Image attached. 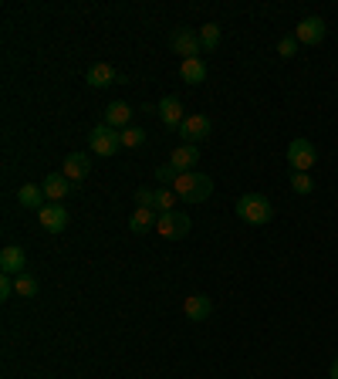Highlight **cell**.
I'll return each instance as SVG.
<instances>
[{
  "mask_svg": "<svg viewBox=\"0 0 338 379\" xmlns=\"http://www.w3.org/2000/svg\"><path fill=\"white\" fill-rule=\"evenodd\" d=\"M237 217L251 227H264L274 220V207L264 193H244V197H237Z\"/></svg>",
  "mask_w": 338,
  "mask_h": 379,
  "instance_id": "cell-1",
  "label": "cell"
},
{
  "mask_svg": "<svg viewBox=\"0 0 338 379\" xmlns=\"http://www.w3.org/2000/svg\"><path fill=\"white\" fill-rule=\"evenodd\" d=\"M173 193H176L183 203H203V200H210V193H213V179H210L207 173L189 170V173H180V177H176Z\"/></svg>",
  "mask_w": 338,
  "mask_h": 379,
  "instance_id": "cell-2",
  "label": "cell"
},
{
  "mask_svg": "<svg viewBox=\"0 0 338 379\" xmlns=\"http://www.w3.org/2000/svg\"><path fill=\"white\" fill-rule=\"evenodd\" d=\"M287 163H291V173H312L314 163H318V150H314L312 139H305V136L291 139V146H287Z\"/></svg>",
  "mask_w": 338,
  "mask_h": 379,
  "instance_id": "cell-3",
  "label": "cell"
},
{
  "mask_svg": "<svg viewBox=\"0 0 338 379\" xmlns=\"http://www.w3.org/2000/svg\"><path fill=\"white\" fill-rule=\"evenodd\" d=\"M88 146H92V152H99V156H115V152L122 150V132L99 122V126L88 132Z\"/></svg>",
  "mask_w": 338,
  "mask_h": 379,
  "instance_id": "cell-4",
  "label": "cell"
},
{
  "mask_svg": "<svg viewBox=\"0 0 338 379\" xmlns=\"http://www.w3.org/2000/svg\"><path fill=\"white\" fill-rule=\"evenodd\" d=\"M189 217L180 213V210H169V213H159L156 220V234L159 237H166V241H183L186 234H189Z\"/></svg>",
  "mask_w": 338,
  "mask_h": 379,
  "instance_id": "cell-5",
  "label": "cell"
},
{
  "mask_svg": "<svg viewBox=\"0 0 338 379\" xmlns=\"http://www.w3.org/2000/svg\"><path fill=\"white\" fill-rule=\"evenodd\" d=\"M210 129H213L210 115H203V112H193V115H186V122L180 126V136H183V143L196 146V143L210 139Z\"/></svg>",
  "mask_w": 338,
  "mask_h": 379,
  "instance_id": "cell-6",
  "label": "cell"
},
{
  "mask_svg": "<svg viewBox=\"0 0 338 379\" xmlns=\"http://www.w3.org/2000/svg\"><path fill=\"white\" fill-rule=\"evenodd\" d=\"M37 224L48 230V234H61V230L68 227V210L61 203H44L37 210Z\"/></svg>",
  "mask_w": 338,
  "mask_h": 379,
  "instance_id": "cell-7",
  "label": "cell"
},
{
  "mask_svg": "<svg viewBox=\"0 0 338 379\" xmlns=\"http://www.w3.org/2000/svg\"><path fill=\"white\" fill-rule=\"evenodd\" d=\"M169 45H173V51H176V54H183V61H186V58H200V51H203V45H200V34H196V31H186V27L173 31Z\"/></svg>",
  "mask_w": 338,
  "mask_h": 379,
  "instance_id": "cell-8",
  "label": "cell"
},
{
  "mask_svg": "<svg viewBox=\"0 0 338 379\" xmlns=\"http://www.w3.org/2000/svg\"><path fill=\"white\" fill-rule=\"evenodd\" d=\"M85 81H88V88H108V85H115V81H126V75H119L108 61H95V65L85 72Z\"/></svg>",
  "mask_w": 338,
  "mask_h": 379,
  "instance_id": "cell-9",
  "label": "cell"
},
{
  "mask_svg": "<svg viewBox=\"0 0 338 379\" xmlns=\"http://www.w3.org/2000/svg\"><path fill=\"white\" fill-rule=\"evenodd\" d=\"M156 115L162 119V126L166 129H176L180 132V126L186 122V115H183V102L176 99V95H166V99L156 105Z\"/></svg>",
  "mask_w": 338,
  "mask_h": 379,
  "instance_id": "cell-10",
  "label": "cell"
},
{
  "mask_svg": "<svg viewBox=\"0 0 338 379\" xmlns=\"http://www.w3.org/2000/svg\"><path fill=\"white\" fill-rule=\"evenodd\" d=\"M24 268H27L24 248H17V244H7V248L0 251V271H3V275L17 278V275H24Z\"/></svg>",
  "mask_w": 338,
  "mask_h": 379,
  "instance_id": "cell-11",
  "label": "cell"
},
{
  "mask_svg": "<svg viewBox=\"0 0 338 379\" xmlns=\"http://www.w3.org/2000/svg\"><path fill=\"white\" fill-rule=\"evenodd\" d=\"M325 31H328V27H325L321 17H305L301 24L294 27V38H298L301 45L314 48V45H321V41H325Z\"/></svg>",
  "mask_w": 338,
  "mask_h": 379,
  "instance_id": "cell-12",
  "label": "cell"
},
{
  "mask_svg": "<svg viewBox=\"0 0 338 379\" xmlns=\"http://www.w3.org/2000/svg\"><path fill=\"white\" fill-rule=\"evenodd\" d=\"M41 190H44L48 203H61L71 193V179L65 177V173H48V177L41 179Z\"/></svg>",
  "mask_w": 338,
  "mask_h": 379,
  "instance_id": "cell-13",
  "label": "cell"
},
{
  "mask_svg": "<svg viewBox=\"0 0 338 379\" xmlns=\"http://www.w3.org/2000/svg\"><path fill=\"white\" fill-rule=\"evenodd\" d=\"M61 173L71 179V183H81V179L92 173V159H88L85 152H68V156H65V170H61Z\"/></svg>",
  "mask_w": 338,
  "mask_h": 379,
  "instance_id": "cell-14",
  "label": "cell"
},
{
  "mask_svg": "<svg viewBox=\"0 0 338 379\" xmlns=\"http://www.w3.org/2000/svg\"><path fill=\"white\" fill-rule=\"evenodd\" d=\"M210 312H213V302H210L207 295H189V298H183V315H186L189 322H207Z\"/></svg>",
  "mask_w": 338,
  "mask_h": 379,
  "instance_id": "cell-15",
  "label": "cell"
},
{
  "mask_svg": "<svg viewBox=\"0 0 338 379\" xmlns=\"http://www.w3.org/2000/svg\"><path fill=\"white\" fill-rule=\"evenodd\" d=\"M196 163H200V150H196V146H189V143L176 146V150H173V156H169V166H173L176 173H189Z\"/></svg>",
  "mask_w": 338,
  "mask_h": 379,
  "instance_id": "cell-16",
  "label": "cell"
},
{
  "mask_svg": "<svg viewBox=\"0 0 338 379\" xmlns=\"http://www.w3.org/2000/svg\"><path fill=\"white\" fill-rule=\"evenodd\" d=\"M132 112H135V108H129V102H112V105L105 108V119H102V122L122 132V129H129Z\"/></svg>",
  "mask_w": 338,
  "mask_h": 379,
  "instance_id": "cell-17",
  "label": "cell"
},
{
  "mask_svg": "<svg viewBox=\"0 0 338 379\" xmlns=\"http://www.w3.org/2000/svg\"><path fill=\"white\" fill-rule=\"evenodd\" d=\"M180 78L186 85H203L207 81V61L203 58H186V61H180Z\"/></svg>",
  "mask_w": 338,
  "mask_h": 379,
  "instance_id": "cell-18",
  "label": "cell"
},
{
  "mask_svg": "<svg viewBox=\"0 0 338 379\" xmlns=\"http://www.w3.org/2000/svg\"><path fill=\"white\" fill-rule=\"evenodd\" d=\"M156 220H159L156 210H149V207H135V210H132V217H129V230L142 237V234H149V230L156 227Z\"/></svg>",
  "mask_w": 338,
  "mask_h": 379,
  "instance_id": "cell-19",
  "label": "cell"
},
{
  "mask_svg": "<svg viewBox=\"0 0 338 379\" xmlns=\"http://www.w3.org/2000/svg\"><path fill=\"white\" fill-rule=\"evenodd\" d=\"M17 203L27 207V210H41L48 197H44V190H41V183H24L21 190H17Z\"/></svg>",
  "mask_w": 338,
  "mask_h": 379,
  "instance_id": "cell-20",
  "label": "cell"
},
{
  "mask_svg": "<svg viewBox=\"0 0 338 379\" xmlns=\"http://www.w3.org/2000/svg\"><path fill=\"white\" fill-rule=\"evenodd\" d=\"M37 288H41V281L34 278V275H27V271L14 278V291H17V298H34Z\"/></svg>",
  "mask_w": 338,
  "mask_h": 379,
  "instance_id": "cell-21",
  "label": "cell"
},
{
  "mask_svg": "<svg viewBox=\"0 0 338 379\" xmlns=\"http://www.w3.org/2000/svg\"><path fill=\"white\" fill-rule=\"evenodd\" d=\"M146 129H139V126H129V129H122V150H139V146H146Z\"/></svg>",
  "mask_w": 338,
  "mask_h": 379,
  "instance_id": "cell-22",
  "label": "cell"
},
{
  "mask_svg": "<svg viewBox=\"0 0 338 379\" xmlns=\"http://www.w3.org/2000/svg\"><path fill=\"white\" fill-rule=\"evenodd\" d=\"M200 45L207 51H217V45H220V24H203L200 27Z\"/></svg>",
  "mask_w": 338,
  "mask_h": 379,
  "instance_id": "cell-23",
  "label": "cell"
},
{
  "mask_svg": "<svg viewBox=\"0 0 338 379\" xmlns=\"http://www.w3.org/2000/svg\"><path fill=\"white\" fill-rule=\"evenodd\" d=\"M291 190H294V193H301V197H308V193L314 190L312 173H291Z\"/></svg>",
  "mask_w": 338,
  "mask_h": 379,
  "instance_id": "cell-24",
  "label": "cell"
},
{
  "mask_svg": "<svg viewBox=\"0 0 338 379\" xmlns=\"http://www.w3.org/2000/svg\"><path fill=\"white\" fill-rule=\"evenodd\" d=\"M176 193L173 190H156V213H169V210H176Z\"/></svg>",
  "mask_w": 338,
  "mask_h": 379,
  "instance_id": "cell-25",
  "label": "cell"
},
{
  "mask_svg": "<svg viewBox=\"0 0 338 379\" xmlns=\"http://www.w3.org/2000/svg\"><path fill=\"white\" fill-rule=\"evenodd\" d=\"M298 48H301V41H298L294 34H285V38L278 41V54H281V58H287V61L298 54Z\"/></svg>",
  "mask_w": 338,
  "mask_h": 379,
  "instance_id": "cell-26",
  "label": "cell"
},
{
  "mask_svg": "<svg viewBox=\"0 0 338 379\" xmlns=\"http://www.w3.org/2000/svg\"><path fill=\"white\" fill-rule=\"evenodd\" d=\"M135 207H149V210H156V190L139 186V190H135Z\"/></svg>",
  "mask_w": 338,
  "mask_h": 379,
  "instance_id": "cell-27",
  "label": "cell"
},
{
  "mask_svg": "<svg viewBox=\"0 0 338 379\" xmlns=\"http://www.w3.org/2000/svg\"><path fill=\"white\" fill-rule=\"evenodd\" d=\"M176 177H180V173H176V170H173L169 163H166V166H159V170H156V183H162V186H169V190H173V183H176Z\"/></svg>",
  "mask_w": 338,
  "mask_h": 379,
  "instance_id": "cell-28",
  "label": "cell"
},
{
  "mask_svg": "<svg viewBox=\"0 0 338 379\" xmlns=\"http://www.w3.org/2000/svg\"><path fill=\"white\" fill-rule=\"evenodd\" d=\"M10 295H17V291H14V278H10V275H3V278H0V298L7 302Z\"/></svg>",
  "mask_w": 338,
  "mask_h": 379,
  "instance_id": "cell-29",
  "label": "cell"
},
{
  "mask_svg": "<svg viewBox=\"0 0 338 379\" xmlns=\"http://www.w3.org/2000/svg\"><path fill=\"white\" fill-rule=\"evenodd\" d=\"M328 379H338V359L332 362V369H328Z\"/></svg>",
  "mask_w": 338,
  "mask_h": 379,
  "instance_id": "cell-30",
  "label": "cell"
}]
</instances>
